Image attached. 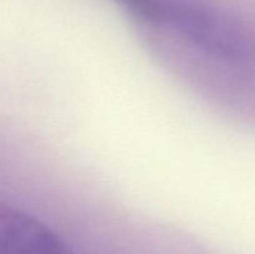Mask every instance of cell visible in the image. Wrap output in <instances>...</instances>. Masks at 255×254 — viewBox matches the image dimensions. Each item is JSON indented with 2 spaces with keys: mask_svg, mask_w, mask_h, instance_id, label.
<instances>
[{
  "mask_svg": "<svg viewBox=\"0 0 255 254\" xmlns=\"http://www.w3.org/2000/svg\"><path fill=\"white\" fill-rule=\"evenodd\" d=\"M203 51L233 62L255 56V31L239 17L194 0H166V19Z\"/></svg>",
  "mask_w": 255,
  "mask_h": 254,
  "instance_id": "obj_1",
  "label": "cell"
},
{
  "mask_svg": "<svg viewBox=\"0 0 255 254\" xmlns=\"http://www.w3.org/2000/svg\"><path fill=\"white\" fill-rule=\"evenodd\" d=\"M0 254H75L31 214L0 202Z\"/></svg>",
  "mask_w": 255,
  "mask_h": 254,
  "instance_id": "obj_2",
  "label": "cell"
},
{
  "mask_svg": "<svg viewBox=\"0 0 255 254\" xmlns=\"http://www.w3.org/2000/svg\"><path fill=\"white\" fill-rule=\"evenodd\" d=\"M134 17L147 22H164L166 0H115Z\"/></svg>",
  "mask_w": 255,
  "mask_h": 254,
  "instance_id": "obj_3",
  "label": "cell"
}]
</instances>
